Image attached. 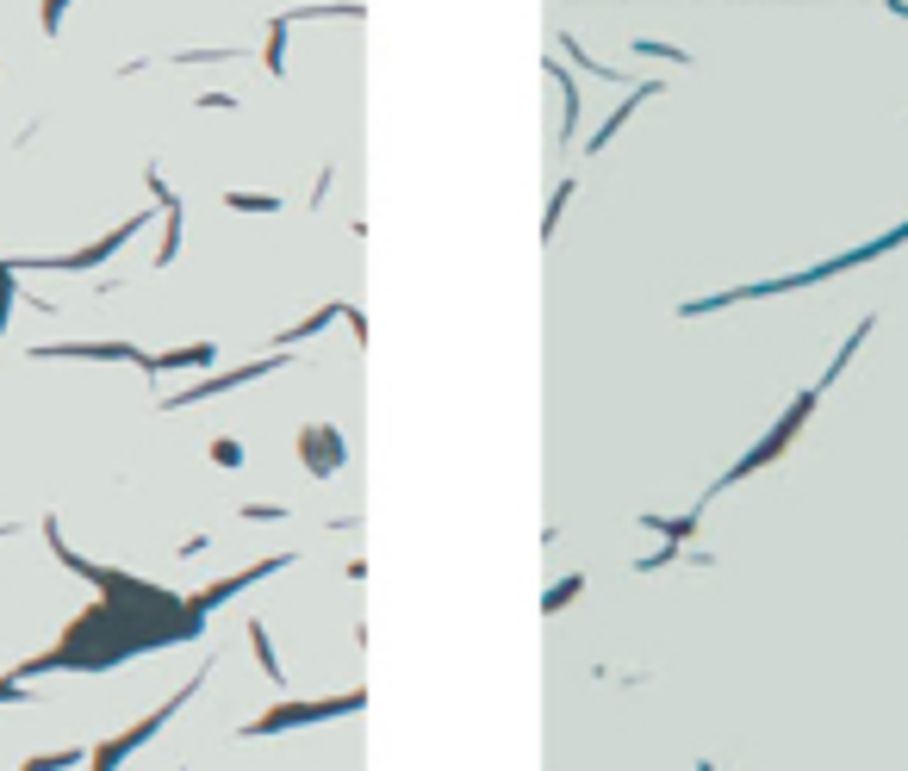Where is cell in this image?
<instances>
[{
    "instance_id": "1",
    "label": "cell",
    "mask_w": 908,
    "mask_h": 771,
    "mask_svg": "<svg viewBox=\"0 0 908 771\" xmlns=\"http://www.w3.org/2000/svg\"><path fill=\"white\" fill-rule=\"evenodd\" d=\"M815 399H821V392H815V386H809V392H796V399H791V411H784V417H778V424L766 429V436H759V442L747 448V454H740V461L728 467V473H722V485H740V480H747V473H759V467L772 461L778 448H784V442H791V436H796V429L809 424ZM722 485H715V492H722Z\"/></svg>"
},
{
    "instance_id": "8",
    "label": "cell",
    "mask_w": 908,
    "mask_h": 771,
    "mask_svg": "<svg viewBox=\"0 0 908 771\" xmlns=\"http://www.w3.org/2000/svg\"><path fill=\"white\" fill-rule=\"evenodd\" d=\"M703 771H715V766H703Z\"/></svg>"
},
{
    "instance_id": "5",
    "label": "cell",
    "mask_w": 908,
    "mask_h": 771,
    "mask_svg": "<svg viewBox=\"0 0 908 771\" xmlns=\"http://www.w3.org/2000/svg\"><path fill=\"white\" fill-rule=\"evenodd\" d=\"M250 647H255V659H262V672H268L274 684H280V678H287V672H280V659L268 654V629H262V622H250Z\"/></svg>"
},
{
    "instance_id": "6",
    "label": "cell",
    "mask_w": 908,
    "mask_h": 771,
    "mask_svg": "<svg viewBox=\"0 0 908 771\" xmlns=\"http://www.w3.org/2000/svg\"><path fill=\"white\" fill-rule=\"evenodd\" d=\"M585 591V578H561V585H554V591H548V598H541V610H548V617H554V610H566V603L579 598Z\"/></svg>"
},
{
    "instance_id": "3",
    "label": "cell",
    "mask_w": 908,
    "mask_h": 771,
    "mask_svg": "<svg viewBox=\"0 0 908 771\" xmlns=\"http://www.w3.org/2000/svg\"><path fill=\"white\" fill-rule=\"evenodd\" d=\"M299 448H311V473H336V461H343V442H336L330 429H311V436H299Z\"/></svg>"
},
{
    "instance_id": "2",
    "label": "cell",
    "mask_w": 908,
    "mask_h": 771,
    "mask_svg": "<svg viewBox=\"0 0 908 771\" xmlns=\"http://www.w3.org/2000/svg\"><path fill=\"white\" fill-rule=\"evenodd\" d=\"M343 710H361V697H336V703H318V710H299V703H287L280 715H262V722H250L243 734H274V728H287V722H318V715H343Z\"/></svg>"
},
{
    "instance_id": "7",
    "label": "cell",
    "mask_w": 908,
    "mask_h": 771,
    "mask_svg": "<svg viewBox=\"0 0 908 771\" xmlns=\"http://www.w3.org/2000/svg\"><path fill=\"white\" fill-rule=\"evenodd\" d=\"M231 206H243V212H274L280 199H268V193H262V199H250V193H231Z\"/></svg>"
},
{
    "instance_id": "4",
    "label": "cell",
    "mask_w": 908,
    "mask_h": 771,
    "mask_svg": "<svg viewBox=\"0 0 908 771\" xmlns=\"http://www.w3.org/2000/svg\"><path fill=\"white\" fill-rule=\"evenodd\" d=\"M218 348L212 343H194V348H174V355H156V367H212Z\"/></svg>"
}]
</instances>
